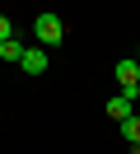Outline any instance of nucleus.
<instances>
[{
  "label": "nucleus",
  "instance_id": "obj_1",
  "mask_svg": "<svg viewBox=\"0 0 140 154\" xmlns=\"http://www.w3.org/2000/svg\"><path fill=\"white\" fill-rule=\"evenodd\" d=\"M33 38H37V47H61V38H65V23L56 19V14H37L33 19Z\"/></svg>",
  "mask_w": 140,
  "mask_h": 154
},
{
  "label": "nucleus",
  "instance_id": "obj_2",
  "mask_svg": "<svg viewBox=\"0 0 140 154\" xmlns=\"http://www.w3.org/2000/svg\"><path fill=\"white\" fill-rule=\"evenodd\" d=\"M112 75H117V84H121V94L126 98H140V61H117V70H112Z\"/></svg>",
  "mask_w": 140,
  "mask_h": 154
},
{
  "label": "nucleus",
  "instance_id": "obj_3",
  "mask_svg": "<svg viewBox=\"0 0 140 154\" xmlns=\"http://www.w3.org/2000/svg\"><path fill=\"white\" fill-rule=\"evenodd\" d=\"M47 47H28L23 51V61H19V70H23V75H47Z\"/></svg>",
  "mask_w": 140,
  "mask_h": 154
},
{
  "label": "nucleus",
  "instance_id": "obj_4",
  "mask_svg": "<svg viewBox=\"0 0 140 154\" xmlns=\"http://www.w3.org/2000/svg\"><path fill=\"white\" fill-rule=\"evenodd\" d=\"M131 103H135V98H126V94H117V98H107V117H117V126L126 122L131 117Z\"/></svg>",
  "mask_w": 140,
  "mask_h": 154
},
{
  "label": "nucleus",
  "instance_id": "obj_5",
  "mask_svg": "<svg viewBox=\"0 0 140 154\" xmlns=\"http://www.w3.org/2000/svg\"><path fill=\"white\" fill-rule=\"evenodd\" d=\"M23 42H19V38H9V42H0V61H9V66H19V61H23Z\"/></svg>",
  "mask_w": 140,
  "mask_h": 154
},
{
  "label": "nucleus",
  "instance_id": "obj_6",
  "mask_svg": "<svg viewBox=\"0 0 140 154\" xmlns=\"http://www.w3.org/2000/svg\"><path fill=\"white\" fill-rule=\"evenodd\" d=\"M121 140H126V145H140V117H126V122H121Z\"/></svg>",
  "mask_w": 140,
  "mask_h": 154
},
{
  "label": "nucleus",
  "instance_id": "obj_7",
  "mask_svg": "<svg viewBox=\"0 0 140 154\" xmlns=\"http://www.w3.org/2000/svg\"><path fill=\"white\" fill-rule=\"evenodd\" d=\"M9 38H14V28H9V19L0 14V42H9Z\"/></svg>",
  "mask_w": 140,
  "mask_h": 154
},
{
  "label": "nucleus",
  "instance_id": "obj_8",
  "mask_svg": "<svg viewBox=\"0 0 140 154\" xmlns=\"http://www.w3.org/2000/svg\"><path fill=\"white\" fill-rule=\"evenodd\" d=\"M135 61H140V56H135Z\"/></svg>",
  "mask_w": 140,
  "mask_h": 154
}]
</instances>
